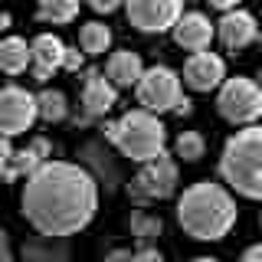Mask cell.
<instances>
[{"label":"cell","mask_w":262,"mask_h":262,"mask_svg":"<svg viewBox=\"0 0 262 262\" xmlns=\"http://www.w3.org/2000/svg\"><path fill=\"white\" fill-rule=\"evenodd\" d=\"M95 177L79 164L46 161L27 177V187H23V216L46 239L79 233L95 216Z\"/></svg>","instance_id":"obj_1"},{"label":"cell","mask_w":262,"mask_h":262,"mask_svg":"<svg viewBox=\"0 0 262 262\" xmlns=\"http://www.w3.org/2000/svg\"><path fill=\"white\" fill-rule=\"evenodd\" d=\"M177 220L187 236L200 243H216L233 229L236 223V203L220 184H193L177 200Z\"/></svg>","instance_id":"obj_2"},{"label":"cell","mask_w":262,"mask_h":262,"mask_svg":"<svg viewBox=\"0 0 262 262\" xmlns=\"http://www.w3.org/2000/svg\"><path fill=\"white\" fill-rule=\"evenodd\" d=\"M220 174L236 193L262 200V125L236 131L223 147Z\"/></svg>","instance_id":"obj_3"},{"label":"cell","mask_w":262,"mask_h":262,"mask_svg":"<svg viewBox=\"0 0 262 262\" xmlns=\"http://www.w3.org/2000/svg\"><path fill=\"white\" fill-rule=\"evenodd\" d=\"M105 131H108V138L118 144V151L125 154V158H131V161H138V164L158 158L164 151V144H167L161 118L154 112H147V108L121 115L118 121L105 125Z\"/></svg>","instance_id":"obj_4"},{"label":"cell","mask_w":262,"mask_h":262,"mask_svg":"<svg viewBox=\"0 0 262 262\" xmlns=\"http://www.w3.org/2000/svg\"><path fill=\"white\" fill-rule=\"evenodd\" d=\"M135 92H138V102L141 108L161 115V112H177V115H187L190 112V102L180 92V76L167 66H151V69L141 72V79L135 82Z\"/></svg>","instance_id":"obj_5"},{"label":"cell","mask_w":262,"mask_h":262,"mask_svg":"<svg viewBox=\"0 0 262 262\" xmlns=\"http://www.w3.org/2000/svg\"><path fill=\"white\" fill-rule=\"evenodd\" d=\"M216 108L226 121H233V125H252L262 115V89L246 76L226 79V82H220Z\"/></svg>","instance_id":"obj_6"},{"label":"cell","mask_w":262,"mask_h":262,"mask_svg":"<svg viewBox=\"0 0 262 262\" xmlns=\"http://www.w3.org/2000/svg\"><path fill=\"white\" fill-rule=\"evenodd\" d=\"M177 187V164L174 158H167V154H158V158L151 161H141V170H138L135 184H131V196L135 200H164V196H170Z\"/></svg>","instance_id":"obj_7"},{"label":"cell","mask_w":262,"mask_h":262,"mask_svg":"<svg viewBox=\"0 0 262 262\" xmlns=\"http://www.w3.org/2000/svg\"><path fill=\"white\" fill-rule=\"evenodd\" d=\"M36 95L20 85H4L0 89V131L7 138H16L33 128L36 121Z\"/></svg>","instance_id":"obj_8"},{"label":"cell","mask_w":262,"mask_h":262,"mask_svg":"<svg viewBox=\"0 0 262 262\" xmlns=\"http://www.w3.org/2000/svg\"><path fill=\"white\" fill-rule=\"evenodd\" d=\"M125 7L131 27H138L141 33H164L184 13L180 0H125Z\"/></svg>","instance_id":"obj_9"},{"label":"cell","mask_w":262,"mask_h":262,"mask_svg":"<svg viewBox=\"0 0 262 262\" xmlns=\"http://www.w3.org/2000/svg\"><path fill=\"white\" fill-rule=\"evenodd\" d=\"M226 79V66L216 53H207V49H196V53L187 59L184 66V82L193 89V92H210V89H220V82Z\"/></svg>","instance_id":"obj_10"},{"label":"cell","mask_w":262,"mask_h":262,"mask_svg":"<svg viewBox=\"0 0 262 262\" xmlns=\"http://www.w3.org/2000/svg\"><path fill=\"white\" fill-rule=\"evenodd\" d=\"M62 53H66V43L53 33H39L36 39L30 43V69H33V79L36 82H49L53 72L62 69Z\"/></svg>","instance_id":"obj_11"},{"label":"cell","mask_w":262,"mask_h":262,"mask_svg":"<svg viewBox=\"0 0 262 262\" xmlns=\"http://www.w3.org/2000/svg\"><path fill=\"white\" fill-rule=\"evenodd\" d=\"M115 102H118V89L112 85V79L89 69L85 82H82V108H85V115L89 118H102V115H108L115 108Z\"/></svg>","instance_id":"obj_12"},{"label":"cell","mask_w":262,"mask_h":262,"mask_svg":"<svg viewBox=\"0 0 262 262\" xmlns=\"http://www.w3.org/2000/svg\"><path fill=\"white\" fill-rule=\"evenodd\" d=\"M259 39V27H256V16L246 13V10H226V16L220 20V43L226 49H246L249 43Z\"/></svg>","instance_id":"obj_13"},{"label":"cell","mask_w":262,"mask_h":262,"mask_svg":"<svg viewBox=\"0 0 262 262\" xmlns=\"http://www.w3.org/2000/svg\"><path fill=\"white\" fill-rule=\"evenodd\" d=\"M170 30H174L177 46L190 49V53H196V49H210V43H213V23L203 13H180Z\"/></svg>","instance_id":"obj_14"},{"label":"cell","mask_w":262,"mask_h":262,"mask_svg":"<svg viewBox=\"0 0 262 262\" xmlns=\"http://www.w3.org/2000/svg\"><path fill=\"white\" fill-rule=\"evenodd\" d=\"M53 158V147H49L46 138H36L30 147H23V151H10V161H7L4 167V177H30L33 170L39 167V164H46Z\"/></svg>","instance_id":"obj_15"},{"label":"cell","mask_w":262,"mask_h":262,"mask_svg":"<svg viewBox=\"0 0 262 262\" xmlns=\"http://www.w3.org/2000/svg\"><path fill=\"white\" fill-rule=\"evenodd\" d=\"M144 66L138 59V53H128V49H121V53H115L108 66H105V76L112 79L115 89H135V82L141 79Z\"/></svg>","instance_id":"obj_16"},{"label":"cell","mask_w":262,"mask_h":262,"mask_svg":"<svg viewBox=\"0 0 262 262\" xmlns=\"http://www.w3.org/2000/svg\"><path fill=\"white\" fill-rule=\"evenodd\" d=\"M0 69L7 76H20L30 69V43L20 36H7L0 39Z\"/></svg>","instance_id":"obj_17"},{"label":"cell","mask_w":262,"mask_h":262,"mask_svg":"<svg viewBox=\"0 0 262 262\" xmlns=\"http://www.w3.org/2000/svg\"><path fill=\"white\" fill-rule=\"evenodd\" d=\"M36 115L43 121H62L66 115H69V105H66V95L59 89H43V92L36 95Z\"/></svg>","instance_id":"obj_18"},{"label":"cell","mask_w":262,"mask_h":262,"mask_svg":"<svg viewBox=\"0 0 262 262\" xmlns=\"http://www.w3.org/2000/svg\"><path fill=\"white\" fill-rule=\"evenodd\" d=\"M79 13V0H36V16L43 23H69Z\"/></svg>","instance_id":"obj_19"},{"label":"cell","mask_w":262,"mask_h":262,"mask_svg":"<svg viewBox=\"0 0 262 262\" xmlns=\"http://www.w3.org/2000/svg\"><path fill=\"white\" fill-rule=\"evenodd\" d=\"M79 43H82V53L85 56H102L105 49L112 46V30L105 27V23H85L79 33Z\"/></svg>","instance_id":"obj_20"},{"label":"cell","mask_w":262,"mask_h":262,"mask_svg":"<svg viewBox=\"0 0 262 262\" xmlns=\"http://www.w3.org/2000/svg\"><path fill=\"white\" fill-rule=\"evenodd\" d=\"M203 151H207V141H203V135H196V131H184V135L174 141V154L180 161H200Z\"/></svg>","instance_id":"obj_21"},{"label":"cell","mask_w":262,"mask_h":262,"mask_svg":"<svg viewBox=\"0 0 262 262\" xmlns=\"http://www.w3.org/2000/svg\"><path fill=\"white\" fill-rule=\"evenodd\" d=\"M131 229H135V236H138L141 243H151L154 236L161 233V220L144 216V213H135V216H131Z\"/></svg>","instance_id":"obj_22"},{"label":"cell","mask_w":262,"mask_h":262,"mask_svg":"<svg viewBox=\"0 0 262 262\" xmlns=\"http://www.w3.org/2000/svg\"><path fill=\"white\" fill-rule=\"evenodd\" d=\"M82 66H85V53H79V49H69V46H66V53H62V69L79 72Z\"/></svg>","instance_id":"obj_23"},{"label":"cell","mask_w":262,"mask_h":262,"mask_svg":"<svg viewBox=\"0 0 262 262\" xmlns=\"http://www.w3.org/2000/svg\"><path fill=\"white\" fill-rule=\"evenodd\" d=\"M125 4V0H89V7L98 13H112V10H118V7Z\"/></svg>","instance_id":"obj_24"},{"label":"cell","mask_w":262,"mask_h":262,"mask_svg":"<svg viewBox=\"0 0 262 262\" xmlns=\"http://www.w3.org/2000/svg\"><path fill=\"white\" fill-rule=\"evenodd\" d=\"M10 138L4 135V131H0V177H4V167H7V161H10Z\"/></svg>","instance_id":"obj_25"},{"label":"cell","mask_w":262,"mask_h":262,"mask_svg":"<svg viewBox=\"0 0 262 262\" xmlns=\"http://www.w3.org/2000/svg\"><path fill=\"white\" fill-rule=\"evenodd\" d=\"M243 259H246V262H262V243H256V246H249V249L243 252Z\"/></svg>","instance_id":"obj_26"},{"label":"cell","mask_w":262,"mask_h":262,"mask_svg":"<svg viewBox=\"0 0 262 262\" xmlns=\"http://www.w3.org/2000/svg\"><path fill=\"white\" fill-rule=\"evenodd\" d=\"M207 4H210V7H216V10H233L239 0H207Z\"/></svg>","instance_id":"obj_27"},{"label":"cell","mask_w":262,"mask_h":262,"mask_svg":"<svg viewBox=\"0 0 262 262\" xmlns=\"http://www.w3.org/2000/svg\"><path fill=\"white\" fill-rule=\"evenodd\" d=\"M0 256H4V259L10 256V249H7V233H0Z\"/></svg>","instance_id":"obj_28"},{"label":"cell","mask_w":262,"mask_h":262,"mask_svg":"<svg viewBox=\"0 0 262 262\" xmlns=\"http://www.w3.org/2000/svg\"><path fill=\"white\" fill-rule=\"evenodd\" d=\"M4 23H7V20H4V16H0V27H4Z\"/></svg>","instance_id":"obj_29"},{"label":"cell","mask_w":262,"mask_h":262,"mask_svg":"<svg viewBox=\"0 0 262 262\" xmlns=\"http://www.w3.org/2000/svg\"><path fill=\"white\" fill-rule=\"evenodd\" d=\"M259 223H262V216H259Z\"/></svg>","instance_id":"obj_30"}]
</instances>
